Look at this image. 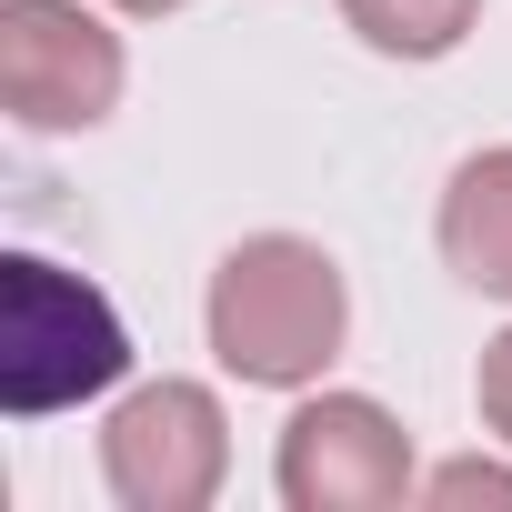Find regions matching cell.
I'll return each instance as SVG.
<instances>
[{"instance_id": "6da1fadb", "label": "cell", "mask_w": 512, "mask_h": 512, "mask_svg": "<svg viewBox=\"0 0 512 512\" xmlns=\"http://www.w3.org/2000/svg\"><path fill=\"white\" fill-rule=\"evenodd\" d=\"M201 332H211V362L251 392H312L342 342H352V282L322 241L302 231H251L221 251L211 272V302H201Z\"/></svg>"}, {"instance_id": "3957f363", "label": "cell", "mask_w": 512, "mask_h": 512, "mask_svg": "<svg viewBox=\"0 0 512 512\" xmlns=\"http://www.w3.org/2000/svg\"><path fill=\"white\" fill-rule=\"evenodd\" d=\"M121 31L91 0H0V111L31 141L61 131H101L121 111Z\"/></svg>"}, {"instance_id": "ba28073f", "label": "cell", "mask_w": 512, "mask_h": 512, "mask_svg": "<svg viewBox=\"0 0 512 512\" xmlns=\"http://www.w3.org/2000/svg\"><path fill=\"white\" fill-rule=\"evenodd\" d=\"M422 502H432V512H462V502H512V462H492V452H462V462L422 472Z\"/></svg>"}, {"instance_id": "9c48e42d", "label": "cell", "mask_w": 512, "mask_h": 512, "mask_svg": "<svg viewBox=\"0 0 512 512\" xmlns=\"http://www.w3.org/2000/svg\"><path fill=\"white\" fill-rule=\"evenodd\" d=\"M472 402H482V432L512 452V322L482 342V372H472Z\"/></svg>"}, {"instance_id": "5b68a950", "label": "cell", "mask_w": 512, "mask_h": 512, "mask_svg": "<svg viewBox=\"0 0 512 512\" xmlns=\"http://www.w3.org/2000/svg\"><path fill=\"white\" fill-rule=\"evenodd\" d=\"M272 482L292 512H402L422 492L412 472V432L372 402V392H312L282 422Z\"/></svg>"}, {"instance_id": "277c9868", "label": "cell", "mask_w": 512, "mask_h": 512, "mask_svg": "<svg viewBox=\"0 0 512 512\" xmlns=\"http://www.w3.org/2000/svg\"><path fill=\"white\" fill-rule=\"evenodd\" d=\"M101 482L121 512H201L221 482H231V422H221V392L211 382H141L111 402L101 422Z\"/></svg>"}, {"instance_id": "7a4b0ae2", "label": "cell", "mask_w": 512, "mask_h": 512, "mask_svg": "<svg viewBox=\"0 0 512 512\" xmlns=\"http://www.w3.org/2000/svg\"><path fill=\"white\" fill-rule=\"evenodd\" d=\"M121 372H131V332L111 292L41 251H11L0 262V402L21 422H51L71 402H101Z\"/></svg>"}, {"instance_id": "52a82bcc", "label": "cell", "mask_w": 512, "mask_h": 512, "mask_svg": "<svg viewBox=\"0 0 512 512\" xmlns=\"http://www.w3.org/2000/svg\"><path fill=\"white\" fill-rule=\"evenodd\" d=\"M342 21H352V41L382 51V61H442V51L472 41L482 0H342Z\"/></svg>"}, {"instance_id": "8992f818", "label": "cell", "mask_w": 512, "mask_h": 512, "mask_svg": "<svg viewBox=\"0 0 512 512\" xmlns=\"http://www.w3.org/2000/svg\"><path fill=\"white\" fill-rule=\"evenodd\" d=\"M432 241H442V272H452L462 292L512 302V141H502V151H472V161L442 181Z\"/></svg>"}, {"instance_id": "30bf717a", "label": "cell", "mask_w": 512, "mask_h": 512, "mask_svg": "<svg viewBox=\"0 0 512 512\" xmlns=\"http://www.w3.org/2000/svg\"><path fill=\"white\" fill-rule=\"evenodd\" d=\"M111 11H131V21H161V11H191V0H111Z\"/></svg>"}]
</instances>
